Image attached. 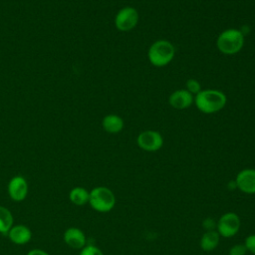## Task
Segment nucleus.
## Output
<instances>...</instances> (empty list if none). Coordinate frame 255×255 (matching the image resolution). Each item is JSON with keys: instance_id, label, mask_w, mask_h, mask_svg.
I'll list each match as a JSON object with an SVG mask.
<instances>
[{"instance_id": "nucleus-9", "label": "nucleus", "mask_w": 255, "mask_h": 255, "mask_svg": "<svg viewBox=\"0 0 255 255\" xmlns=\"http://www.w3.org/2000/svg\"><path fill=\"white\" fill-rule=\"evenodd\" d=\"M194 102V97L185 89L172 92L168 97V104L175 110H185Z\"/></svg>"}, {"instance_id": "nucleus-2", "label": "nucleus", "mask_w": 255, "mask_h": 255, "mask_svg": "<svg viewBox=\"0 0 255 255\" xmlns=\"http://www.w3.org/2000/svg\"><path fill=\"white\" fill-rule=\"evenodd\" d=\"M243 46L244 34L238 29H226L216 39V47L224 55H235L241 51Z\"/></svg>"}, {"instance_id": "nucleus-7", "label": "nucleus", "mask_w": 255, "mask_h": 255, "mask_svg": "<svg viewBox=\"0 0 255 255\" xmlns=\"http://www.w3.org/2000/svg\"><path fill=\"white\" fill-rule=\"evenodd\" d=\"M136 143L139 148L145 151H156L162 147L163 137L158 131L147 129L137 135Z\"/></svg>"}, {"instance_id": "nucleus-22", "label": "nucleus", "mask_w": 255, "mask_h": 255, "mask_svg": "<svg viewBox=\"0 0 255 255\" xmlns=\"http://www.w3.org/2000/svg\"><path fill=\"white\" fill-rule=\"evenodd\" d=\"M27 255H49V254L40 249H33V250L29 251V253Z\"/></svg>"}, {"instance_id": "nucleus-16", "label": "nucleus", "mask_w": 255, "mask_h": 255, "mask_svg": "<svg viewBox=\"0 0 255 255\" xmlns=\"http://www.w3.org/2000/svg\"><path fill=\"white\" fill-rule=\"evenodd\" d=\"M13 224L11 212L4 206H0V233H8Z\"/></svg>"}, {"instance_id": "nucleus-6", "label": "nucleus", "mask_w": 255, "mask_h": 255, "mask_svg": "<svg viewBox=\"0 0 255 255\" xmlns=\"http://www.w3.org/2000/svg\"><path fill=\"white\" fill-rule=\"evenodd\" d=\"M240 225V218L235 212H226L216 222V231L220 236L229 238L238 233Z\"/></svg>"}, {"instance_id": "nucleus-12", "label": "nucleus", "mask_w": 255, "mask_h": 255, "mask_svg": "<svg viewBox=\"0 0 255 255\" xmlns=\"http://www.w3.org/2000/svg\"><path fill=\"white\" fill-rule=\"evenodd\" d=\"M9 238L12 242L15 244H26L27 242L30 241L32 233L31 230L25 226V225H16L14 227H11L10 230L8 231Z\"/></svg>"}, {"instance_id": "nucleus-1", "label": "nucleus", "mask_w": 255, "mask_h": 255, "mask_svg": "<svg viewBox=\"0 0 255 255\" xmlns=\"http://www.w3.org/2000/svg\"><path fill=\"white\" fill-rule=\"evenodd\" d=\"M193 103L201 113L214 114L226 106L227 97L219 90L205 89L195 95Z\"/></svg>"}, {"instance_id": "nucleus-11", "label": "nucleus", "mask_w": 255, "mask_h": 255, "mask_svg": "<svg viewBox=\"0 0 255 255\" xmlns=\"http://www.w3.org/2000/svg\"><path fill=\"white\" fill-rule=\"evenodd\" d=\"M64 241L68 246L74 249H83L87 240L84 232L76 227L68 228L64 233Z\"/></svg>"}, {"instance_id": "nucleus-17", "label": "nucleus", "mask_w": 255, "mask_h": 255, "mask_svg": "<svg viewBox=\"0 0 255 255\" xmlns=\"http://www.w3.org/2000/svg\"><path fill=\"white\" fill-rule=\"evenodd\" d=\"M185 90H187L190 94L196 95L201 91V85L200 83L195 79H189L185 83Z\"/></svg>"}, {"instance_id": "nucleus-4", "label": "nucleus", "mask_w": 255, "mask_h": 255, "mask_svg": "<svg viewBox=\"0 0 255 255\" xmlns=\"http://www.w3.org/2000/svg\"><path fill=\"white\" fill-rule=\"evenodd\" d=\"M89 203L93 209L99 212H109L116 204V196L110 188L98 186L90 192Z\"/></svg>"}, {"instance_id": "nucleus-14", "label": "nucleus", "mask_w": 255, "mask_h": 255, "mask_svg": "<svg viewBox=\"0 0 255 255\" xmlns=\"http://www.w3.org/2000/svg\"><path fill=\"white\" fill-rule=\"evenodd\" d=\"M219 238H220V235L216 230L205 231L201 236L200 242H199L201 249L206 252L214 250L219 244Z\"/></svg>"}, {"instance_id": "nucleus-5", "label": "nucleus", "mask_w": 255, "mask_h": 255, "mask_svg": "<svg viewBox=\"0 0 255 255\" xmlns=\"http://www.w3.org/2000/svg\"><path fill=\"white\" fill-rule=\"evenodd\" d=\"M139 20L138 12L135 8L127 6L118 11L115 17V26L119 31L128 32L135 28Z\"/></svg>"}, {"instance_id": "nucleus-19", "label": "nucleus", "mask_w": 255, "mask_h": 255, "mask_svg": "<svg viewBox=\"0 0 255 255\" xmlns=\"http://www.w3.org/2000/svg\"><path fill=\"white\" fill-rule=\"evenodd\" d=\"M247 252L244 244H235L229 249V255H245Z\"/></svg>"}, {"instance_id": "nucleus-13", "label": "nucleus", "mask_w": 255, "mask_h": 255, "mask_svg": "<svg viewBox=\"0 0 255 255\" xmlns=\"http://www.w3.org/2000/svg\"><path fill=\"white\" fill-rule=\"evenodd\" d=\"M103 128L109 133H119L125 128L124 120L115 114L107 115L102 122Z\"/></svg>"}, {"instance_id": "nucleus-10", "label": "nucleus", "mask_w": 255, "mask_h": 255, "mask_svg": "<svg viewBox=\"0 0 255 255\" xmlns=\"http://www.w3.org/2000/svg\"><path fill=\"white\" fill-rule=\"evenodd\" d=\"M8 193L15 201H22L26 198L28 193V184L24 177L15 176L8 184Z\"/></svg>"}, {"instance_id": "nucleus-20", "label": "nucleus", "mask_w": 255, "mask_h": 255, "mask_svg": "<svg viewBox=\"0 0 255 255\" xmlns=\"http://www.w3.org/2000/svg\"><path fill=\"white\" fill-rule=\"evenodd\" d=\"M244 245H245L247 251H249L255 255V234H251V235L247 236L244 241Z\"/></svg>"}, {"instance_id": "nucleus-15", "label": "nucleus", "mask_w": 255, "mask_h": 255, "mask_svg": "<svg viewBox=\"0 0 255 255\" xmlns=\"http://www.w3.org/2000/svg\"><path fill=\"white\" fill-rule=\"evenodd\" d=\"M90 192L84 187H75L70 191L69 198L76 205H84L89 202Z\"/></svg>"}, {"instance_id": "nucleus-18", "label": "nucleus", "mask_w": 255, "mask_h": 255, "mask_svg": "<svg viewBox=\"0 0 255 255\" xmlns=\"http://www.w3.org/2000/svg\"><path fill=\"white\" fill-rule=\"evenodd\" d=\"M80 255H104V254L98 247L94 245H87L82 249Z\"/></svg>"}, {"instance_id": "nucleus-8", "label": "nucleus", "mask_w": 255, "mask_h": 255, "mask_svg": "<svg viewBox=\"0 0 255 255\" xmlns=\"http://www.w3.org/2000/svg\"><path fill=\"white\" fill-rule=\"evenodd\" d=\"M236 187L243 193L255 194V169L244 168L240 170L235 178Z\"/></svg>"}, {"instance_id": "nucleus-21", "label": "nucleus", "mask_w": 255, "mask_h": 255, "mask_svg": "<svg viewBox=\"0 0 255 255\" xmlns=\"http://www.w3.org/2000/svg\"><path fill=\"white\" fill-rule=\"evenodd\" d=\"M202 226L206 229V231L209 230H215L216 229V222L212 218H206L202 222Z\"/></svg>"}, {"instance_id": "nucleus-3", "label": "nucleus", "mask_w": 255, "mask_h": 255, "mask_svg": "<svg viewBox=\"0 0 255 255\" xmlns=\"http://www.w3.org/2000/svg\"><path fill=\"white\" fill-rule=\"evenodd\" d=\"M174 55L175 48L173 44L167 40H157L153 42L147 51V58L150 64L157 68L168 65L173 60Z\"/></svg>"}]
</instances>
